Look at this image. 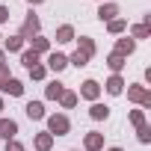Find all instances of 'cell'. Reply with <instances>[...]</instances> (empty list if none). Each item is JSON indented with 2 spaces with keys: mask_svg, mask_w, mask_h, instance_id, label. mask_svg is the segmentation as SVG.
<instances>
[{
  "mask_svg": "<svg viewBox=\"0 0 151 151\" xmlns=\"http://www.w3.org/2000/svg\"><path fill=\"white\" fill-rule=\"evenodd\" d=\"M124 86H127V83H124V77H122V74H113V77L104 83L107 95H122V92H124Z\"/></svg>",
  "mask_w": 151,
  "mask_h": 151,
  "instance_id": "7c38bea8",
  "label": "cell"
},
{
  "mask_svg": "<svg viewBox=\"0 0 151 151\" xmlns=\"http://www.w3.org/2000/svg\"><path fill=\"white\" fill-rule=\"evenodd\" d=\"M3 110H6V107H3V98H0V113H3Z\"/></svg>",
  "mask_w": 151,
  "mask_h": 151,
  "instance_id": "e575fe53",
  "label": "cell"
},
{
  "mask_svg": "<svg viewBox=\"0 0 151 151\" xmlns=\"http://www.w3.org/2000/svg\"><path fill=\"white\" fill-rule=\"evenodd\" d=\"M45 68L59 74V71H65V68H68V56H65V53H59V50H53V53H47V62H45Z\"/></svg>",
  "mask_w": 151,
  "mask_h": 151,
  "instance_id": "277c9868",
  "label": "cell"
},
{
  "mask_svg": "<svg viewBox=\"0 0 151 151\" xmlns=\"http://www.w3.org/2000/svg\"><path fill=\"white\" fill-rule=\"evenodd\" d=\"M15 136H18V122H15V119H0V139L9 142V139H15Z\"/></svg>",
  "mask_w": 151,
  "mask_h": 151,
  "instance_id": "ba28073f",
  "label": "cell"
},
{
  "mask_svg": "<svg viewBox=\"0 0 151 151\" xmlns=\"http://www.w3.org/2000/svg\"><path fill=\"white\" fill-rule=\"evenodd\" d=\"M27 3H30V6H42V3H45V0H27Z\"/></svg>",
  "mask_w": 151,
  "mask_h": 151,
  "instance_id": "d6a6232c",
  "label": "cell"
},
{
  "mask_svg": "<svg viewBox=\"0 0 151 151\" xmlns=\"http://www.w3.org/2000/svg\"><path fill=\"white\" fill-rule=\"evenodd\" d=\"M107 30H110L113 36H122V33H127V21H124V18H113V21L107 24Z\"/></svg>",
  "mask_w": 151,
  "mask_h": 151,
  "instance_id": "603a6c76",
  "label": "cell"
},
{
  "mask_svg": "<svg viewBox=\"0 0 151 151\" xmlns=\"http://www.w3.org/2000/svg\"><path fill=\"white\" fill-rule=\"evenodd\" d=\"M148 36H151V27H148V24H133V27H130V39H133V42H142V39H148Z\"/></svg>",
  "mask_w": 151,
  "mask_h": 151,
  "instance_id": "d6986e66",
  "label": "cell"
},
{
  "mask_svg": "<svg viewBox=\"0 0 151 151\" xmlns=\"http://www.w3.org/2000/svg\"><path fill=\"white\" fill-rule=\"evenodd\" d=\"M113 18H119V6L116 3H110V0H104V3L98 6V21H113Z\"/></svg>",
  "mask_w": 151,
  "mask_h": 151,
  "instance_id": "30bf717a",
  "label": "cell"
},
{
  "mask_svg": "<svg viewBox=\"0 0 151 151\" xmlns=\"http://www.w3.org/2000/svg\"><path fill=\"white\" fill-rule=\"evenodd\" d=\"M27 71H30V77H33V80H45V77H47L45 62H39V65H33V68H27Z\"/></svg>",
  "mask_w": 151,
  "mask_h": 151,
  "instance_id": "484cf974",
  "label": "cell"
},
{
  "mask_svg": "<svg viewBox=\"0 0 151 151\" xmlns=\"http://www.w3.org/2000/svg\"><path fill=\"white\" fill-rule=\"evenodd\" d=\"M127 101H133L136 107L148 110V107H151V89H148L145 83H130V86H127Z\"/></svg>",
  "mask_w": 151,
  "mask_h": 151,
  "instance_id": "6da1fadb",
  "label": "cell"
},
{
  "mask_svg": "<svg viewBox=\"0 0 151 151\" xmlns=\"http://www.w3.org/2000/svg\"><path fill=\"white\" fill-rule=\"evenodd\" d=\"M68 65H74V68H83V65H89V59H86L80 50H74V53L68 56Z\"/></svg>",
  "mask_w": 151,
  "mask_h": 151,
  "instance_id": "d4e9b609",
  "label": "cell"
},
{
  "mask_svg": "<svg viewBox=\"0 0 151 151\" xmlns=\"http://www.w3.org/2000/svg\"><path fill=\"white\" fill-rule=\"evenodd\" d=\"M83 151H104V133L89 130V133L83 136Z\"/></svg>",
  "mask_w": 151,
  "mask_h": 151,
  "instance_id": "8992f818",
  "label": "cell"
},
{
  "mask_svg": "<svg viewBox=\"0 0 151 151\" xmlns=\"http://www.w3.org/2000/svg\"><path fill=\"white\" fill-rule=\"evenodd\" d=\"M104 151H124V148H119V145H113V148H104Z\"/></svg>",
  "mask_w": 151,
  "mask_h": 151,
  "instance_id": "836d02e7",
  "label": "cell"
},
{
  "mask_svg": "<svg viewBox=\"0 0 151 151\" xmlns=\"http://www.w3.org/2000/svg\"><path fill=\"white\" fill-rule=\"evenodd\" d=\"M77 50H80L86 59H92V56H95V39H92V36H80V39H77Z\"/></svg>",
  "mask_w": 151,
  "mask_h": 151,
  "instance_id": "2e32d148",
  "label": "cell"
},
{
  "mask_svg": "<svg viewBox=\"0 0 151 151\" xmlns=\"http://www.w3.org/2000/svg\"><path fill=\"white\" fill-rule=\"evenodd\" d=\"M39 62H42V56H39V53H33L30 47H27V50H21V65H24V68H33V65H39Z\"/></svg>",
  "mask_w": 151,
  "mask_h": 151,
  "instance_id": "7402d4cb",
  "label": "cell"
},
{
  "mask_svg": "<svg viewBox=\"0 0 151 151\" xmlns=\"http://www.w3.org/2000/svg\"><path fill=\"white\" fill-rule=\"evenodd\" d=\"M98 3H104V0H98Z\"/></svg>",
  "mask_w": 151,
  "mask_h": 151,
  "instance_id": "8d00e7d4",
  "label": "cell"
},
{
  "mask_svg": "<svg viewBox=\"0 0 151 151\" xmlns=\"http://www.w3.org/2000/svg\"><path fill=\"white\" fill-rule=\"evenodd\" d=\"M30 50L39 53V56H42V53H50V39H45V36H33V39H30Z\"/></svg>",
  "mask_w": 151,
  "mask_h": 151,
  "instance_id": "9a60e30c",
  "label": "cell"
},
{
  "mask_svg": "<svg viewBox=\"0 0 151 151\" xmlns=\"http://www.w3.org/2000/svg\"><path fill=\"white\" fill-rule=\"evenodd\" d=\"M107 65H110V71H113V74H122V68L127 65V59H124V56H119V53H110V56H107Z\"/></svg>",
  "mask_w": 151,
  "mask_h": 151,
  "instance_id": "44dd1931",
  "label": "cell"
},
{
  "mask_svg": "<svg viewBox=\"0 0 151 151\" xmlns=\"http://www.w3.org/2000/svg\"><path fill=\"white\" fill-rule=\"evenodd\" d=\"M130 124H133V127L148 124V122H145V110H130Z\"/></svg>",
  "mask_w": 151,
  "mask_h": 151,
  "instance_id": "4316f807",
  "label": "cell"
},
{
  "mask_svg": "<svg viewBox=\"0 0 151 151\" xmlns=\"http://www.w3.org/2000/svg\"><path fill=\"white\" fill-rule=\"evenodd\" d=\"M47 119V133L56 139V136H68V130H71V122H68V116L65 113H53V116H45Z\"/></svg>",
  "mask_w": 151,
  "mask_h": 151,
  "instance_id": "7a4b0ae2",
  "label": "cell"
},
{
  "mask_svg": "<svg viewBox=\"0 0 151 151\" xmlns=\"http://www.w3.org/2000/svg\"><path fill=\"white\" fill-rule=\"evenodd\" d=\"M133 50H136V42H133L130 36H124V39H116V47H113V53H119V56H124V59H127Z\"/></svg>",
  "mask_w": 151,
  "mask_h": 151,
  "instance_id": "9c48e42d",
  "label": "cell"
},
{
  "mask_svg": "<svg viewBox=\"0 0 151 151\" xmlns=\"http://www.w3.org/2000/svg\"><path fill=\"white\" fill-rule=\"evenodd\" d=\"M33 148H36V151H50V148H53V136H50L47 130H39V133L33 136Z\"/></svg>",
  "mask_w": 151,
  "mask_h": 151,
  "instance_id": "8fae6325",
  "label": "cell"
},
{
  "mask_svg": "<svg viewBox=\"0 0 151 151\" xmlns=\"http://www.w3.org/2000/svg\"><path fill=\"white\" fill-rule=\"evenodd\" d=\"M136 139H139L142 145H148V142H151V127H148V124H142V127H136Z\"/></svg>",
  "mask_w": 151,
  "mask_h": 151,
  "instance_id": "83f0119b",
  "label": "cell"
},
{
  "mask_svg": "<svg viewBox=\"0 0 151 151\" xmlns=\"http://www.w3.org/2000/svg\"><path fill=\"white\" fill-rule=\"evenodd\" d=\"M71 151H80V148H71Z\"/></svg>",
  "mask_w": 151,
  "mask_h": 151,
  "instance_id": "d590c367",
  "label": "cell"
},
{
  "mask_svg": "<svg viewBox=\"0 0 151 151\" xmlns=\"http://www.w3.org/2000/svg\"><path fill=\"white\" fill-rule=\"evenodd\" d=\"M59 104L65 107V110H74V107H77V92H62V98H59Z\"/></svg>",
  "mask_w": 151,
  "mask_h": 151,
  "instance_id": "cb8c5ba5",
  "label": "cell"
},
{
  "mask_svg": "<svg viewBox=\"0 0 151 151\" xmlns=\"http://www.w3.org/2000/svg\"><path fill=\"white\" fill-rule=\"evenodd\" d=\"M3 151H27V148H24V142H18V139H9Z\"/></svg>",
  "mask_w": 151,
  "mask_h": 151,
  "instance_id": "f546056e",
  "label": "cell"
},
{
  "mask_svg": "<svg viewBox=\"0 0 151 151\" xmlns=\"http://www.w3.org/2000/svg\"><path fill=\"white\" fill-rule=\"evenodd\" d=\"M56 42H59V45H68V42H74V27H71V24H62V27L56 30Z\"/></svg>",
  "mask_w": 151,
  "mask_h": 151,
  "instance_id": "ffe728a7",
  "label": "cell"
},
{
  "mask_svg": "<svg viewBox=\"0 0 151 151\" xmlns=\"http://www.w3.org/2000/svg\"><path fill=\"white\" fill-rule=\"evenodd\" d=\"M0 39H3V36H0Z\"/></svg>",
  "mask_w": 151,
  "mask_h": 151,
  "instance_id": "74e56055",
  "label": "cell"
},
{
  "mask_svg": "<svg viewBox=\"0 0 151 151\" xmlns=\"http://www.w3.org/2000/svg\"><path fill=\"white\" fill-rule=\"evenodd\" d=\"M18 36L24 39V42H30L33 36H42V21H39V15L30 9L27 12V18H24V24H21V30H18Z\"/></svg>",
  "mask_w": 151,
  "mask_h": 151,
  "instance_id": "3957f363",
  "label": "cell"
},
{
  "mask_svg": "<svg viewBox=\"0 0 151 151\" xmlns=\"http://www.w3.org/2000/svg\"><path fill=\"white\" fill-rule=\"evenodd\" d=\"M62 92H65V83H59V80H50V83L45 86V98H47V101H59Z\"/></svg>",
  "mask_w": 151,
  "mask_h": 151,
  "instance_id": "e0dca14e",
  "label": "cell"
},
{
  "mask_svg": "<svg viewBox=\"0 0 151 151\" xmlns=\"http://www.w3.org/2000/svg\"><path fill=\"white\" fill-rule=\"evenodd\" d=\"M6 21H9V6L0 3V24H6Z\"/></svg>",
  "mask_w": 151,
  "mask_h": 151,
  "instance_id": "4dcf8cb0",
  "label": "cell"
},
{
  "mask_svg": "<svg viewBox=\"0 0 151 151\" xmlns=\"http://www.w3.org/2000/svg\"><path fill=\"white\" fill-rule=\"evenodd\" d=\"M0 65H6V53H3V47H0Z\"/></svg>",
  "mask_w": 151,
  "mask_h": 151,
  "instance_id": "1f68e13d",
  "label": "cell"
},
{
  "mask_svg": "<svg viewBox=\"0 0 151 151\" xmlns=\"http://www.w3.org/2000/svg\"><path fill=\"white\" fill-rule=\"evenodd\" d=\"M89 119H92V122H107V119H110V107L101 104V101H95V104L89 107Z\"/></svg>",
  "mask_w": 151,
  "mask_h": 151,
  "instance_id": "4fadbf2b",
  "label": "cell"
},
{
  "mask_svg": "<svg viewBox=\"0 0 151 151\" xmlns=\"http://www.w3.org/2000/svg\"><path fill=\"white\" fill-rule=\"evenodd\" d=\"M24 50V39L15 33V36H9V39H3V53H21Z\"/></svg>",
  "mask_w": 151,
  "mask_h": 151,
  "instance_id": "5bb4252c",
  "label": "cell"
},
{
  "mask_svg": "<svg viewBox=\"0 0 151 151\" xmlns=\"http://www.w3.org/2000/svg\"><path fill=\"white\" fill-rule=\"evenodd\" d=\"M3 95H12V98H21V95H24V83H21V80H15V77H9V83L3 86Z\"/></svg>",
  "mask_w": 151,
  "mask_h": 151,
  "instance_id": "ac0fdd59",
  "label": "cell"
},
{
  "mask_svg": "<svg viewBox=\"0 0 151 151\" xmlns=\"http://www.w3.org/2000/svg\"><path fill=\"white\" fill-rule=\"evenodd\" d=\"M24 113H27V119H30V122H42V119L47 116L42 101H27V104H24Z\"/></svg>",
  "mask_w": 151,
  "mask_h": 151,
  "instance_id": "52a82bcc",
  "label": "cell"
},
{
  "mask_svg": "<svg viewBox=\"0 0 151 151\" xmlns=\"http://www.w3.org/2000/svg\"><path fill=\"white\" fill-rule=\"evenodd\" d=\"M9 77H12V74H9V65H0V92H3V86L9 83Z\"/></svg>",
  "mask_w": 151,
  "mask_h": 151,
  "instance_id": "f1b7e54d",
  "label": "cell"
},
{
  "mask_svg": "<svg viewBox=\"0 0 151 151\" xmlns=\"http://www.w3.org/2000/svg\"><path fill=\"white\" fill-rule=\"evenodd\" d=\"M80 98H86V101L95 104V101L101 98V83H98V80H83V83H80Z\"/></svg>",
  "mask_w": 151,
  "mask_h": 151,
  "instance_id": "5b68a950",
  "label": "cell"
}]
</instances>
